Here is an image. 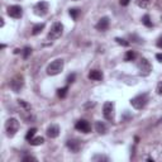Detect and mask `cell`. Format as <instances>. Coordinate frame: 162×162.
Segmentation results:
<instances>
[{
  "label": "cell",
  "instance_id": "21",
  "mask_svg": "<svg viewBox=\"0 0 162 162\" xmlns=\"http://www.w3.org/2000/svg\"><path fill=\"white\" fill-rule=\"evenodd\" d=\"M36 132H37V128H31L29 131L27 132L25 139H27V141H31L32 138H34V134H36Z\"/></svg>",
  "mask_w": 162,
  "mask_h": 162
},
{
  "label": "cell",
  "instance_id": "23",
  "mask_svg": "<svg viewBox=\"0 0 162 162\" xmlns=\"http://www.w3.org/2000/svg\"><path fill=\"white\" fill-rule=\"evenodd\" d=\"M79 14H80V10L77 9V8H74V9H70V15H71L72 19H77V17H79Z\"/></svg>",
  "mask_w": 162,
  "mask_h": 162
},
{
  "label": "cell",
  "instance_id": "30",
  "mask_svg": "<svg viewBox=\"0 0 162 162\" xmlns=\"http://www.w3.org/2000/svg\"><path fill=\"white\" fill-rule=\"evenodd\" d=\"M119 3H121V5H122V6H127V5H128V4L131 3V0H121Z\"/></svg>",
  "mask_w": 162,
  "mask_h": 162
},
{
  "label": "cell",
  "instance_id": "3",
  "mask_svg": "<svg viewBox=\"0 0 162 162\" xmlns=\"http://www.w3.org/2000/svg\"><path fill=\"white\" fill-rule=\"evenodd\" d=\"M62 70H63V60L62 58H57V60L52 61L50 65L47 66V75L56 76V75H58Z\"/></svg>",
  "mask_w": 162,
  "mask_h": 162
},
{
  "label": "cell",
  "instance_id": "6",
  "mask_svg": "<svg viewBox=\"0 0 162 162\" xmlns=\"http://www.w3.org/2000/svg\"><path fill=\"white\" fill-rule=\"evenodd\" d=\"M9 85H10V89L14 91V93H19L24 86V77L22 75H15L10 80Z\"/></svg>",
  "mask_w": 162,
  "mask_h": 162
},
{
  "label": "cell",
  "instance_id": "32",
  "mask_svg": "<svg viewBox=\"0 0 162 162\" xmlns=\"http://www.w3.org/2000/svg\"><path fill=\"white\" fill-rule=\"evenodd\" d=\"M156 58H157L160 62H162V53H157V55H156Z\"/></svg>",
  "mask_w": 162,
  "mask_h": 162
},
{
  "label": "cell",
  "instance_id": "10",
  "mask_svg": "<svg viewBox=\"0 0 162 162\" xmlns=\"http://www.w3.org/2000/svg\"><path fill=\"white\" fill-rule=\"evenodd\" d=\"M75 128L79 131V132H82V133H90L91 131V125L89 124V122L84 121V119H81V121L76 122L75 124Z\"/></svg>",
  "mask_w": 162,
  "mask_h": 162
},
{
  "label": "cell",
  "instance_id": "25",
  "mask_svg": "<svg viewBox=\"0 0 162 162\" xmlns=\"http://www.w3.org/2000/svg\"><path fill=\"white\" fill-rule=\"evenodd\" d=\"M115 41H117V43L118 45H121V46H124V47H128L129 46V42H127L125 39H123V38H115Z\"/></svg>",
  "mask_w": 162,
  "mask_h": 162
},
{
  "label": "cell",
  "instance_id": "15",
  "mask_svg": "<svg viewBox=\"0 0 162 162\" xmlns=\"http://www.w3.org/2000/svg\"><path fill=\"white\" fill-rule=\"evenodd\" d=\"M152 2L153 0H136V4L139 6V8L147 9V8H150V6L152 5Z\"/></svg>",
  "mask_w": 162,
  "mask_h": 162
},
{
  "label": "cell",
  "instance_id": "27",
  "mask_svg": "<svg viewBox=\"0 0 162 162\" xmlns=\"http://www.w3.org/2000/svg\"><path fill=\"white\" fill-rule=\"evenodd\" d=\"M75 79H76V75H75V74H70V75L67 76V82L71 84V82L75 81Z\"/></svg>",
  "mask_w": 162,
  "mask_h": 162
},
{
  "label": "cell",
  "instance_id": "11",
  "mask_svg": "<svg viewBox=\"0 0 162 162\" xmlns=\"http://www.w3.org/2000/svg\"><path fill=\"white\" fill-rule=\"evenodd\" d=\"M66 146H67V148L71 152H74V153H77L80 151V148H81V143L77 139H70V141H67Z\"/></svg>",
  "mask_w": 162,
  "mask_h": 162
},
{
  "label": "cell",
  "instance_id": "7",
  "mask_svg": "<svg viewBox=\"0 0 162 162\" xmlns=\"http://www.w3.org/2000/svg\"><path fill=\"white\" fill-rule=\"evenodd\" d=\"M103 114L107 121H113L114 119V104L111 101H107L103 107Z\"/></svg>",
  "mask_w": 162,
  "mask_h": 162
},
{
  "label": "cell",
  "instance_id": "18",
  "mask_svg": "<svg viewBox=\"0 0 162 162\" xmlns=\"http://www.w3.org/2000/svg\"><path fill=\"white\" fill-rule=\"evenodd\" d=\"M43 142H45L43 137H36V138H32L29 141V143L32 146H41V144H43Z\"/></svg>",
  "mask_w": 162,
  "mask_h": 162
},
{
  "label": "cell",
  "instance_id": "8",
  "mask_svg": "<svg viewBox=\"0 0 162 162\" xmlns=\"http://www.w3.org/2000/svg\"><path fill=\"white\" fill-rule=\"evenodd\" d=\"M48 12V3L47 2H39L34 5V14L38 17H43L46 15Z\"/></svg>",
  "mask_w": 162,
  "mask_h": 162
},
{
  "label": "cell",
  "instance_id": "31",
  "mask_svg": "<svg viewBox=\"0 0 162 162\" xmlns=\"http://www.w3.org/2000/svg\"><path fill=\"white\" fill-rule=\"evenodd\" d=\"M157 47L162 48V37H160V38H158V41H157Z\"/></svg>",
  "mask_w": 162,
  "mask_h": 162
},
{
  "label": "cell",
  "instance_id": "28",
  "mask_svg": "<svg viewBox=\"0 0 162 162\" xmlns=\"http://www.w3.org/2000/svg\"><path fill=\"white\" fill-rule=\"evenodd\" d=\"M156 91H157V94H158V95H162V81H160V82L157 84Z\"/></svg>",
  "mask_w": 162,
  "mask_h": 162
},
{
  "label": "cell",
  "instance_id": "26",
  "mask_svg": "<svg viewBox=\"0 0 162 162\" xmlns=\"http://www.w3.org/2000/svg\"><path fill=\"white\" fill-rule=\"evenodd\" d=\"M31 53H32V48L31 47H25L24 50H23V57L24 58H28L31 56Z\"/></svg>",
  "mask_w": 162,
  "mask_h": 162
},
{
  "label": "cell",
  "instance_id": "29",
  "mask_svg": "<svg viewBox=\"0 0 162 162\" xmlns=\"http://www.w3.org/2000/svg\"><path fill=\"white\" fill-rule=\"evenodd\" d=\"M27 161H37V160L34 157H32V156H27V157L23 158V162H27Z\"/></svg>",
  "mask_w": 162,
  "mask_h": 162
},
{
  "label": "cell",
  "instance_id": "33",
  "mask_svg": "<svg viewBox=\"0 0 162 162\" xmlns=\"http://www.w3.org/2000/svg\"><path fill=\"white\" fill-rule=\"evenodd\" d=\"M161 19H162V17H161Z\"/></svg>",
  "mask_w": 162,
  "mask_h": 162
},
{
  "label": "cell",
  "instance_id": "14",
  "mask_svg": "<svg viewBox=\"0 0 162 162\" xmlns=\"http://www.w3.org/2000/svg\"><path fill=\"white\" fill-rule=\"evenodd\" d=\"M103 74L101 71H99V70H93V71L89 72V79L90 80H94V81H100L103 80Z\"/></svg>",
  "mask_w": 162,
  "mask_h": 162
},
{
  "label": "cell",
  "instance_id": "12",
  "mask_svg": "<svg viewBox=\"0 0 162 162\" xmlns=\"http://www.w3.org/2000/svg\"><path fill=\"white\" fill-rule=\"evenodd\" d=\"M47 136L50 138H57L60 134V127L57 124H51L50 127L47 128Z\"/></svg>",
  "mask_w": 162,
  "mask_h": 162
},
{
  "label": "cell",
  "instance_id": "4",
  "mask_svg": "<svg viewBox=\"0 0 162 162\" xmlns=\"http://www.w3.org/2000/svg\"><path fill=\"white\" fill-rule=\"evenodd\" d=\"M5 129H6V136L10 137V138L14 137L19 129V122L15 118H9L5 123Z\"/></svg>",
  "mask_w": 162,
  "mask_h": 162
},
{
  "label": "cell",
  "instance_id": "1",
  "mask_svg": "<svg viewBox=\"0 0 162 162\" xmlns=\"http://www.w3.org/2000/svg\"><path fill=\"white\" fill-rule=\"evenodd\" d=\"M63 33V24L61 22H55L51 27L50 32H48V36H47V39L50 41H56L58 39Z\"/></svg>",
  "mask_w": 162,
  "mask_h": 162
},
{
  "label": "cell",
  "instance_id": "20",
  "mask_svg": "<svg viewBox=\"0 0 162 162\" xmlns=\"http://www.w3.org/2000/svg\"><path fill=\"white\" fill-rule=\"evenodd\" d=\"M142 23H143L146 27H148V28H151V27L153 25V24H152V20H151V18H150L148 14H146V15L142 17Z\"/></svg>",
  "mask_w": 162,
  "mask_h": 162
},
{
  "label": "cell",
  "instance_id": "22",
  "mask_svg": "<svg viewBox=\"0 0 162 162\" xmlns=\"http://www.w3.org/2000/svg\"><path fill=\"white\" fill-rule=\"evenodd\" d=\"M67 91H68V88H67V86H65V88H61V89H58V90H57V95L63 99V98H66V95H67Z\"/></svg>",
  "mask_w": 162,
  "mask_h": 162
},
{
  "label": "cell",
  "instance_id": "16",
  "mask_svg": "<svg viewBox=\"0 0 162 162\" xmlns=\"http://www.w3.org/2000/svg\"><path fill=\"white\" fill-rule=\"evenodd\" d=\"M95 129H96V132L98 133H100V134H104L105 132H107V125H105V123H103V122H96L95 123Z\"/></svg>",
  "mask_w": 162,
  "mask_h": 162
},
{
  "label": "cell",
  "instance_id": "17",
  "mask_svg": "<svg viewBox=\"0 0 162 162\" xmlns=\"http://www.w3.org/2000/svg\"><path fill=\"white\" fill-rule=\"evenodd\" d=\"M43 28H45V24L43 23L36 24V25L32 28V34H33V36H37V34H39L42 31H43Z\"/></svg>",
  "mask_w": 162,
  "mask_h": 162
},
{
  "label": "cell",
  "instance_id": "24",
  "mask_svg": "<svg viewBox=\"0 0 162 162\" xmlns=\"http://www.w3.org/2000/svg\"><path fill=\"white\" fill-rule=\"evenodd\" d=\"M94 161H109V157L107 156H103V154H95L93 157Z\"/></svg>",
  "mask_w": 162,
  "mask_h": 162
},
{
  "label": "cell",
  "instance_id": "13",
  "mask_svg": "<svg viewBox=\"0 0 162 162\" xmlns=\"http://www.w3.org/2000/svg\"><path fill=\"white\" fill-rule=\"evenodd\" d=\"M109 24H110L109 18H108V17H103V18L99 20V22L96 23V29L104 32V31H107L108 28H109Z\"/></svg>",
  "mask_w": 162,
  "mask_h": 162
},
{
  "label": "cell",
  "instance_id": "19",
  "mask_svg": "<svg viewBox=\"0 0 162 162\" xmlns=\"http://www.w3.org/2000/svg\"><path fill=\"white\" fill-rule=\"evenodd\" d=\"M136 58V52L134 51H127L125 56H124V61L129 62V61H133Z\"/></svg>",
  "mask_w": 162,
  "mask_h": 162
},
{
  "label": "cell",
  "instance_id": "2",
  "mask_svg": "<svg viewBox=\"0 0 162 162\" xmlns=\"http://www.w3.org/2000/svg\"><path fill=\"white\" fill-rule=\"evenodd\" d=\"M147 103H148V94H139L137 96H134L133 99H131V105L134 109L137 110H141V109H143Z\"/></svg>",
  "mask_w": 162,
  "mask_h": 162
},
{
  "label": "cell",
  "instance_id": "34",
  "mask_svg": "<svg viewBox=\"0 0 162 162\" xmlns=\"http://www.w3.org/2000/svg\"><path fill=\"white\" fill-rule=\"evenodd\" d=\"M75 2H76V0H75Z\"/></svg>",
  "mask_w": 162,
  "mask_h": 162
},
{
  "label": "cell",
  "instance_id": "5",
  "mask_svg": "<svg viewBox=\"0 0 162 162\" xmlns=\"http://www.w3.org/2000/svg\"><path fill=\"white\" fill-rule=\"evenodd\" d=\"M137 66H138V71H139L141 76H148L151 74V71H152V66H151L150 61L147 58H144V57H142L138 61Z\"/></svg>",
  "mask_w": 162,
  "mask_h": 162
},
{
  "label": "cell",
  "instance_id": "9",
  "mask_svg": "<svg viewBox=\"0 0 162 162\" xmlns=\"http://www.w3.org/2000/svg\"><path fill=\"white\" fill-rule=\"evenodd\" d=\"M8 15L14 18V19H19V18H22L23 15V9H22V6H19V5H12L8 8Z\"/></svg>",
  "mask_w": 162,
  "mask_h": 162
}]
</instances>
